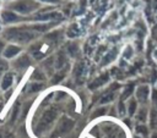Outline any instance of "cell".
Listing matches in <instances>:
<instances>
[{
    "mask_svg": "<svg viewBox=\"0 0 157 138\" xmlns=\"http://www.w3.org/2000/svg\"><path fill=\"white\" fill-rule=\"evenodd\" d=\"M9 68V64L5 59H0V77H2Z\"/></svg>",
    "mask_w": 157,
    "mask_h": 138,
    "instance_id": "obj_16",
    "label": "cell"
},
{
    "mask_svg": "<svg viewBox=\"0 0 157 138\" xmlns=\"http://www.w3.org/2000/svg\"><path fill=\"white\" fill-rule=\"evenodd\" d=\"M146 116H147V111H146V109H140L139 112H137V120L145 122V121H146Z\"/></svg>",
    "mask_w": 157,
    "mask_h": 138,
    "instance_id": "obj_21",
    "label": "cell"
},
{
    "mask_svg": "<svg viewBox=\"0 0 157 138\" xmlns=\"http://www.w3.org/2000/svg\"><path fill=\"white\" fill-rule=\"evenodd\" d=\"M42 2H49V4H59L60 0H39Z\"/></svg>",
    "mask_w": 157,
    "mask_h": 138,
    "instance_id": "obj_25",
    "label": "cell"
},
{
    "mask_svg": "<svg viewBox=\"0 0 157 138\" xmlns=\"http://www.w3.org/2000/svg\"><path fill=\"white\" fill-rule=\"evenodd\" d=\"M0 16H1V20H2V22H4V23L18 22V21L25 20L23 17L18 16V13H15V12H13V11H11V10H4V11H1Z\"/></svg>",
    "mask_w": 157,
    "mask_h": 138,
    "instance_id": "obj_6",
    "label": "cell"
},
{
    "mask_svg": "<svg viewBox=\"0 0 157 138\" xmlns=\"http://www.w3.org/2000/svg\"><path fill=\"white\" fill-rule=\"evenodd\" d=\"M105 114V107H101V109H97L96 112L92 114V117H97V116H101V115H104Z\"/></svg>",
    "mask_w": 157,
    "mask_h": 138,
    "instance_id": "obj_24",
    "label": "cell"
},
{
    "mask_svg": "<svg viewBox=\"0 0 157 138\" xmlns=\"http://www.w3.org/2000/svg\"><path fill=\"white\" fill-rule=\"evenodd\" d=\"M40 4L34 0H16L9 5V9L13 12H18L21 15H29L34 10L39 9Z\"/></svg>",
    "mask_w": 157,
    "mask_h": 138,
    "instance_id": "obj_2",
    "label": "cell"
},
{
    "mask_svg": "<svg viewBox=\"0 0 157 138\" xmlns=\"http://www.w3.org/2000/svg\"><path fill=\"white\" fill-rule=\"evenodd\" d=\"M67 51L70 53L71 56H75V55L78 53V46H77V44H76V43H71V44L67 46Z\"/></svg>",
    "mask_w": 157,
    "mask_h": 138,
    "instance_id": "obj_19",
    "label": "cell"
},
{
    "mask_svg": "<svg viewBox=\"0 0 157 138\" xmlns=\"http://www.w3.org/2000/svg\"><path fill=\"white\" fill-rule=\"evenodd\" d=\"M117 51H118V50H117L115 48H114L113 50H110V51L103 57V60H102V65H108L109 62H112V61L115 59V56H117Z\"/></svg>",
    "mask_w": 157,
    "mask_h": 138,
    "instance_id": "obj_12",
    "label": "cell"
},
{
    "mask_svg": "<svg viewBox=\"0 0 157 138\" xmlns=\"http://www.w3.org/2000/svg\"><path fill=\"white\" fill-rule=\"evenodd\" d=\"M137 110V101L136 99H130L129 103H128V114L130 116H132Z\"/></svg>",
    "mask_w": 157,
    "mask_h": 138,
    "instance_id": "obj_14",
    "label": "cell"
},
{
    "mask_svg": "<svg viewBox=\"0 0 157 138\" xmlns=\"http://www.w3.org/2000/svg\"><path fill=\"white\" fill-rule=\"evenodd\" d=\"M31 62H32V60H31V57H29L28 55H21L20 57H17V59L13 61L12 66H13V68L17 70V71H23V70H26V68L31 65Z\"/></svg>",
    "mask_w": 157,
    "mask_h": 138,
    "instance_id": "obj_5",
    "label": "cell"
},
{
    "mask_svg": "<svg viewBox=\"0 0 157 138\" xmlns=\"http://www.w3.org/2000/svg\"><path fill=\"white\" fill-rule=\"evenodd\" d=\"M22 48L20 45H16V44H9L5 46L4 51H2V56L4 59H12L15 57L16 55H18L21 53Z\"/></svg>",
    "mask_w": 157,
    "mask_h": 138,
    "instance_id": "obj_7",
    "label": "cell"
},
{
    "mask_svg": "<svg viewBox=\"0 0 157 138\" xmlns=\"http://www.w3.org/2000/svg\"><path fill=\"white\" fill-rule=\"evenodd\" d=\"M74 127V121L71 118L67 117H63L60 120V122L58 123V127L55 129V134L54 136H60V134H65L67 132H70Z\"/></svg>",
    "mask_w": 157,
    "mask_h": 138,
    "instance_id": "obj_4",
    "label": "cell"
},
{
    "mask_svg": "<svg viewBox=\"0 0 157 138\" xmlns=\"http://www.w3.org/2000/svg\"><path fill=\"white\" fill-rule=\"evenodd\" d=\"M34 32H29L28 28H9L4 32V38L9 42H13L17 44H27L32 39L36 38Z\"/></svg>",
    "mask_w": 157,
    "mask_h": 138,
    "instance_id": "obj_1",
    "label": "cell"
},
{
    "mask_svg": "<svg viewBox=\"0 0 157 138\" xmlns=\"http://www.w3.org/2000/svg\"><path fill=\"white\" fill-rule=\"evenodd\" d=\"M136 132L139 134H142L144 137H147L148 136V131H147V127L145 125H139L136 126Z\"/></svg>",
    "mask_w": 157,
    "mask_h": 138,
    "instance_id": "obj_20",
    "label": "cell"
},
{
    "mask_svg": "<svg viewBox=\"0 0 157 138\" xmlns=\"http://www.w3.org/2000/svg\"><path fill=\"white\" fill-rule=\"evenodd\" d=\"M64 76H65V72H63V71L58 72V73L53 77V83H58V82H60V81L64 78Z\"/></svg>",
    "mask_w": 157,
    "mask_h": 138,
    "instance_id": "obj_23",
    "label": "cell"
},
{
    "mask_svg": "<svg viewBox=\"0 0 157 138\" xmlns=\"http://www.w3.org/2000/svg\"><path fill=\"white\" fill-rule=\"evenodd\" d=\"M2 104H4V101H2V100H0V110L2 109Z\"/></svg>",
    "mask_w": 157,
    "mask_h": 138,
    "instance_id": "obj_27",
    "label": "cell"
},
{
    "mask_svg": "<svg viewBox=\"0 0 157 138\" xmlns=\"http://www.w3.org/2000/svg\"><path fill=\"white\" fill-rule=\"evenodd\" d=\"M43 88V84L42 83H37V82H34L33 84H31V87H29V92H38V90H40Z\"/></svg>",
    "mask_w": 157,
    "mask_h": 138,
    "instance_id": "obj_22",
    "label": "cell"
},
{
    "mask_svg": "<svg viewBox=\"0 0 157 138\" xmlns=\"http://www.w3.org/2000/svg\"><path fill=\"white\" fill-rule=\"evenodd\" d=\"M132 90H134V84H128L125 88H124V92H123V94H121V96H120V100H125V99H128L131 94H132Z\"/></svg>",
    "mask_w": 157,
    "mask_h": 138,
    "instance_id": "obj_15",
    "label": "cell"
},
{
    "mask_svg": "<svg viewBox=\"0 0 157 138\" xmlns=\"http://www.w3.org/2000/svg\"><path fill=\"white\" fill-rule=\"evenodd\" d=\"M134 138H141V137H139V136H135V137H134Z\"/></svg>",
    "mask_w": 157,
    "mask_h": 138,
    "instance_id": "obj_28",
    "label": "cell"
},
{
    "mask_svg": "<svg viewBox=\"0 0 157 138\" xmlns=\"http://www.w3.org/2000/svg\"><path fill=\"white\" fill-rule=\"evenodd\" d=\"M65 62H66V56H65V54H64L63 51H59V53L56 54V56L54 57V66H55V68L60 70V68L65 65Z\"/></svg>",
    "mask_w": 157,
    "mask_h": 138,
    "instance_id": "obj_11",
    "label": "cell"
},
{
    "mask_svg": "<svg viewBox=\"0 0 157 138\" xmlns=\"http://www.w3.org/2000/svg\"><path fill=\"white\" fill-rule=\"evenodd\" d=\"M58 116V111L56 109H48L47 111H44V114L42 115V117L39 118V122L36 127V133L40 134L43 131H47L49 128V126L54 122V120Z\"/></svg>",
    "mask_w": 157,
    "mask_h": 138,
    "instance_id": "obj_3",
    "label": "cell"
},
{
    "mask_svg": "<svg viewBox=\"0 0 157 138\" xmlns=\"http://www.w3.org/2000/svg\"><path fill=\"white\" fill-rule=\"evenodd\" d=\"M12 82H13V73H11V72L5 73V74L1 77V83H0L1 89H2V90L9 89V88L11 87Z\"/></svg>",
    "mask_w": 157,
    "mask_h": 138,
    "instance_id": "obj_10",
    "label": "cell"
},
{
    "mask_svg": "<svg viewBox=\"0 0 157 138\" xmlns=\"http://www.w3.org/2000/svg\"><path fill=\"white\" fill-rule=\"evenodd\" d=\"M108 79H109V74H108L107 72H104L103 74H101V76H98L97 78H94V79L90 83L88 88H90V89H97V88L102 87L103 84H105V83L108 82Z\"/></svg>",
    "mask_w": 157,
    "mask_h": 138,
    "instance_id": "obj_8",
    "label": "cell"
},
{
    "mask_svg": "<svg viewBox=\"0 0 157 138\" xmlns=\"http://www.w3.org/2000/svg\"><path fill=\"white\" fill-rule=\"evenodd\" d=\"M119 112H120V114L124 112V103H123V100L119 101Z\"/></svg>",
    "mask_w": 157,
    "mask_h": 138,
    "instance_id": "obj_26",
    "label": "cell"
},
{
    "mask_svg": "<svg viewBox=\"0 0 157 138\" xmlns=\"http://www.w3.org/2000/svg\"><path fill=\"white\" fill-rule=\"evenodd\" d=\"M113 99H114V92L108 90V92H105V93L102 95V98H101L99 103H101V104H107V103L113 101Z\"/></svg>",
    "mask_w": 157,
    "mask_h": 138,
    "instance_id": "obj_13",
    "label": "cell"
},
{
    "mask_svg": "<svg viewBox=\"0 0 157 138\" xmlns=\"http://www.w3.org/2000/svg\"><path fill=\"white\" fill-rule=\"evenodd\" d=\"M32 78H33L34 81H43V79L45 78V74H44V72H42L40 70H36L34 73L32 74Z\"/></svg>",
    "mask_w": 157,
    "mask_h": 138,
    "instance_id": "obj_17",
    "label": "cell"
},
{
    "mask_svg": "<svg viewBox=\"0 0 157 138\" xmlns=\"http://www.w3.org/2000/svg\"><path fill=\"white\" fill-rule=\"evenodd\" d=\"M148 94H150V89L147 85H140L136 90V98L137 100L142 101V103H146L147 99H148Z\"/></svg>",
    "mask_w": 157,
    "mask_h": 138,
    "instance_id": "obj_9",
    "label": "cell"
},
{
    "mask_svg": "<svg viewBox=\"0 0 157 138\" xmlns=\"http://www.w3.org/2000/svg\"><path fill=\"white\" fill-rule=\"evenodd\" d=\"M151 127L157 128V110L156 109H152L151 111Z\"/></svg>",
    "mask_w": 157,
    "mask_h": 138,
    "instance_id": "obj_18",
    "label": "cell"
}]
</instances>
